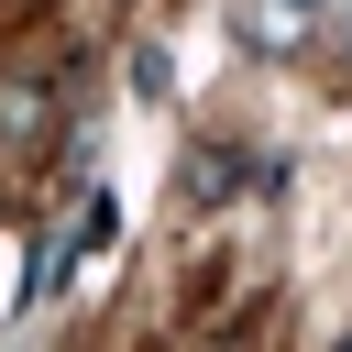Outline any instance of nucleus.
Listing matches in <instances>:
<instances>
[{"label": "nucleus", "mask_w": 352, "mask_h": 352, "mask_svg": "<svg viewBox=\"0 0 352 352\" xmlns=\"http://www.w3.org/2000/svg\"><path fill=\"white\" fill-rule=\"evenodd\" d=\"M275 11H286V22H308V11H319V0H275Z\"/></svg>", "instance_id": "nucleus-2"}, {"label": "nucleus", "mask_w": 352, "mask_h": 352, "mask_svg": "<svg viewBox=\"0 0 352 352\" xmlns=\"http://www.w3.org/2000/svg\"><path fill=\"white\" fill-rule=\"evenodd\" d=\"M110 231H121V209H110V198H88V209L55 231V253H44V297H66V286H77V264H99V242H110Z\"/></svg>", "instance_id": "nucleus-1"}]
</instances>
